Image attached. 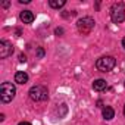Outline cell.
Returning <instances> with one entry per match:
<instances>
[{
  "instance_id": "cell-1",
  "label": "cell",
  "mask_w": 125,
  "mask_h": 125,
  "mask_svg": "<svg viewBox=\"0 0 125 125\" xmlns=\"http://www.w3.org/2000/svg\"><path fill=\"white\" fill-rule=\"evenodd\" d=\"M16 94V88L12 83H3L2 87H0V99H2L3 103H9L13 100Z\"/></svg>"
},
{
  "instance_id": "cell-2",
  "label": "cell",
  "mask_w": 125,
  "mask_h": 125,
  "mask_svg": "<svg viewBox=\"0 0 125 125\" xmlns=\"http://www.w3.org/2000/svg\"><path fill=\"white\" fill-rule=\"evenodd\" d=\"M115 65H116V60L112 56H103V57L97 59V62H96V68L100 72H109L115 68Z\"/></svg>"
},
{
  "instance_id": "cell-3",
  "label": "cell",
  "mask_w": 125,
  "mask_h": 125,
  "mask_svg": "<svg viewBox=\"0 0 125 125\" xmlns=\"http://www.w3.org/2000/svg\"><path fill=\"white\" fill-rule=\"evenodd\" d=\"M28 94H30L31 100H34V102H44L49 97V91H47V88L44 85H34V87H31Z\"/></svg>"
},
{
  "instance_id": "cell-4",
  "label": "cell",
  "mask_w": 125,
  "mask_h": 125,
  "mask_svg": "<svg viewBox=\"0 0 125 125\" xmlns=\"http://www.w3.org/2000/svg\"><path fill=\"white\" fill-rule=\"evenodd\" d=\"M110 18L115 24H121L125 21V8H124V3H115L112 5L110 8Z\"/></svg>"
},
{
  "instance_id": "cell-5",
  "label": "cell",
  "mask_w": 125,
  "mask_h": 125,
  "mask_svg": "<svg viewBox=\"0 0 125 125\" xmlns=\"http://www.w3.org/2000/svg\"><path fill=\"white\" fill-rule=\"evenodd\" d=\"M94 24H96V22H94V19H93V18H90V16H85V18L78 19V22H77L78 32H80V34H83V35H88V34L93 31Z\"/></svg>"
},
{
  "instance_id": "cell-6",
  "label": "cell",
  "mask_w": 125,
  "mask_h": 125,
  "mask_svg": "<svg viewBox=\"0 0 125 125\" xmlns=\"http://www.w3.org/2000/svg\"><path fill=\"white\" fill-rule=\"evenodd\" d=\"M12 53H13V46H12L10 41H8V40H2V41H0V57L6 59Z\"/></svg>"
},
{
  "instance_id": "cell-7",
  "label": "cell",
  "mask_w": 125,
  "mask_h": 125,
  "mask_svg": "<svg viewBox=\"0 0 125 125\" xmlns=\"http://www.w3.org/2000/svg\"><path fill=\"white\" fill-rule=\"evenodd\" d=\"M19 18H21V21H22L24 24H31V22L34 21V13H32L31 10H24V12H21Z\"/></svg>"
},
{
  "instance_id": "cell-8",
  "label": "cell",
  "mask_w": 125,
  "mask_h": 125,
  "mask_svg": "<svg viewBox=\"0 0 125 125\" xmlns=\"http://www.w3.org/2000/svg\"><path fill=\"white\" fill-rule=\"evenodd\" d=\"M15 83H18V84H27L28 83V74L24 72V71H18L15 74Z\"/></svg>"
},
{
  "instance_id": "cell-9",
  "label": "cell",
  "mask_w": 125,
  "mask_h": 125,
  "mask_svg": "<svg viewBox=\"0 0 125 125\" xmlns=\"http://www.w3.org/2000/svg\"><path fill=\"white\" fill-rule=\"evenodd\" d=\"M103 118H104L106 121L113 119V118H115V110H113V107H110V106H104V107H103Z\"/></svg>"
},
{
  "instance_id": "cell-10",
  "label": "cell",
  "mask_w": 125,
  "mask_h": 125,
  "mask_svg": "<svg viewBox=\"0 0 125 125\" xmlns=\"http://www.w3.org/2000/svg\"><path fill=\"white\" fill-rule=\"evenodd\" d=\"M106 87H107V84H106L104 80H96L93 83V88L96 91H103V90H106Z\"/></svg>"
},
{
  "instance_id": "cell-11",
  "label": "cell",
  "mask_w": 125,
  "mask_h": 125,
  "mask_svg": "<svg viewBox=\"0 0 125 125\" xmlns=\"http://www.w3.org/2000/svg\"><path fill=\"white\" fill-rule=\"evenodd\" d=\"M49 5H50V8H53V9H59V8H63V6L66 5V2H65V0H50Z\"/></svg>"
},
{
  "instance_id": "cell-12",
  "label": "cell",
  "mask_w": 125,
  "mask_h": 125,
  "mask_svg": "<svg viewBox=\"0 0 125 125\" xmlns=\"http://www.w3.org/2000/svg\"><path fill=\"white\" fill-rule=\"evenodd\" d=\"M44 56V49L43 47H38L37 49V57H43Z\"/></svg>"
},
{
  "instance_id": "cell-13",
  "label": "cell",
  "mask_w": 125,
  "mask_h": 125,
  "mask_svg": "<svg viewBox=\"0 0 125 125\" xmlns=\"http://www.w3.org/2000/svg\"><path fill=\"white\" fill-rule=\"evenodd\" d=\"M63 32H65L63 28H56V30H54V34H56V35H62Z\"/></svg>"
},
{
  "instance_id": "cell-14",
  "label": "cell",
  "mask_w": 125,
  "mask_h": 125,
  "mask_svg": "<svg viewBox=\"0 0 125 125\" xmlns=\"http://www.w3.org/2000/svg\"><path fill=\"white\" fill-rule=\"evenodd\" d=\"M19 62H27V56H25L24 53L19 54Z\"/></svg>"
},
{
  "instance_id": "cell-15",
  "label": "cell",
  "mask_w": 125,
  "mask_h": 125,
  "mask_svg": "<svg viewBox=\"0 0 125 125\" xmlns=\"http://www.w3.org/2000/svg\"><path fill=\"white\" fill-rule=\"evenodd\" d=\"M30 2H31V0H19V3H25V5L30 3Z\"/></svg>"
},
{
  "instance_id": "cell-16",
  "label": "cell",
  "mask_w": 125,
  "mask_h": 125,
  "mask_svg": "<svg viewBox=\"0 0 125 125\" xmlns=\"http://www.w3.org/2000/svg\"><path fill=\"white\" fill-rule=\"evenodd\" d=\"M18 125H31V124H30V122H19Z\"/></svg>"
},
{
  "instance_id": "cell-17",
  "label": "cell",
  "mask_w": 125,
  "mask_h": 125,
  "mask_svg": "<svg viewBox=\"0 0 125 125\" xmlns=\"http://www.w3.org/2000/svg\"><path fill=\"white\" fill-rule=\"evenodd\" d=\"M122 46H124V49H125V38L122 40Z\"/></svg>"
},
{
  "instance_id": "cell-18",
  "label": "cell",
  "mask_w": 125,
  "mask_h": 125,
  "mask_svg": "<svg viewBox=\"0 0 125 125\" xmlns=\"http://www.w3.org/2000/svg\"><path fill=\"white\" fill-rule=\"evenodd\" d=\"M124 116H125V106H124Z\"/></svg>"
},
{
  "instance_id": "cell-19",
  "label": "cell",
  "mask_w": 125,
  "mask_h": 125,
  "mask_svg": "<svg viewBox=\"0 0 125 125\" xmlns=\"http://www.w3.org/2000/svg\"><path fill=\"white\" fill-rule=\"evenodd\" d=\"M124 85H125V83H124Z\"/></svg>"
}]
</instances>
